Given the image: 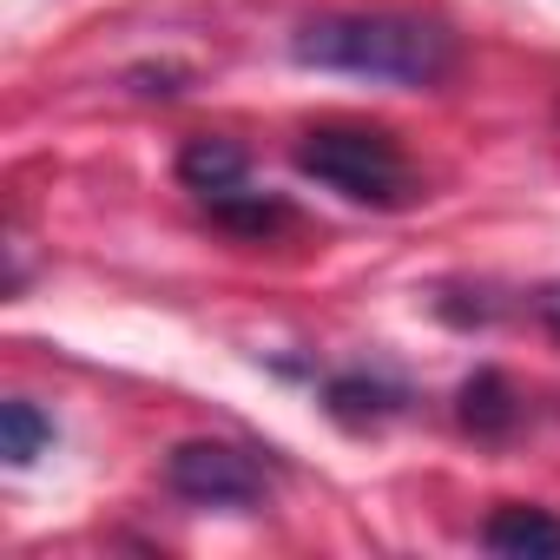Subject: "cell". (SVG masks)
I'll return each mask as SVG.
<instances>
[{"label": "cell", "mask_w": 560, "mask_h": 560, "mask_svg": "<svg viewBox=\"0 0 560 560\" xmlns=\"http://www.w3.org/2000/svg\"><path fill=\"white\" fill-rule=\"evenodd\" d=\"M481 547H488V553H501V560H560V514L508 501V508H494V514H488Z\"/></svg>", "instance_id": "5"}, {"label": "cell", "mask_w": 560, "mask_h": 560, "mask_svg": "<svg viewBox=\"0 0 560 560\" xmlns=\"http://www.w3.org/2000/svg\"><path fill=\"white\" fill-rule=\"evenodd\" d=\"M540 324L560 337V284H547V291H540Z\"/></svg>", "instance_id": "9"}, {"label": "cell", "mask_w": 560, "mask_h": 560, "mask_svg": "<svg viewBox=\"0 0 560 560\" xmlns=\"http://www.w3.org/2000/svg\"><path fill=\"white\" fill-rule=\"evenodd\" d=\"M291 60L422 93L455 73V34L422 14H317L291 34Z\"/></svg>", "instance_id": "1"}, {"label": "cell", "mask_w": 560, "mask_h": 560, "mask_svg": "<svg viewBox=\"0 0 560 560\" xmlns=\"http://www.w3.org/2000/svg\"><path fill=\"white\" fill-rule=\"evenodd\" d=\"M165 488L191 508H231V514H250L264 501V468L237 448V442H178L165 455Z\"/></svg>", "instance_id": "3"}, {"label": "cell", "mask_w": 560, "mask_h": 560, "mask_svg": "<svg viewBox=\"0 0 560 560\" xmlns=\"http://www.w3.org/2000/svg\"><path fill=\"white\" fill-rule=\"evenodd\" d=\"M402 402H409V389L389 383V376H370V370H350V376H330V383H324V409H330L343 429H376V422L396 416Z\"/></svg>", "instance_id": "6"}, {"label": "cell", "mask_w": 560, "mask_h": 560, "mask_svg": "<svg viewBox=\"0 0 560 560\" xmlns=\"http://www.w3.org/2000/svg\"><path fill=\"white\" fill-rule=\"evenodd\" d=\"M178 185H185L198 205H218L224 191L250 185V152H244L237 139H218V132H205V139H191V145L178 152Z\"/></svg>", "instance_id": "4"}, {"label": "cell", "mask_w": 560, "mask_h": 560, "mask_svg": "<svg viewBox=\"0 0 560 560\" xmlns=\"http://www.w3.org/2000/svg\"><path fill=\"white\" fill-rule=\"evenodd\" d=\"M455 416H462L468 435L501 442V435L521 422V396H514V383H508L501 370H475V376L462 383V396H455Z\"/></svg>", "instance_id": "7"}, {"label": "cell", "mask_w": 560, "mask_h": 560, "mask_svg": "<svg viewBox=\"0 0 560 560\" xmlns=\"http://www.w3.org/2000/svg\"><path fill=\"white\" fill-rule=\"evenodd\" d=\"M298 172L317 178L324 191L370 205V211H402L416 198V172L402 159V145L376 126H317L298 139Z\"/></svg>", "instance_id": "2"}, {"label": "cell", "mask_w": 560, "mask_h": 560, "mask_svg": "<svg viewBox=\"0 0 560 560\" xmlns=\"http://www.w3.org/2000/svg\"><path fill=\"white\" fill-rule=\"evenodd\" d=\"M47 448H54V422L27 396L0 402V455H8V468H34Z\"/></svg>", "instance_id": "8"}]
</instances>
